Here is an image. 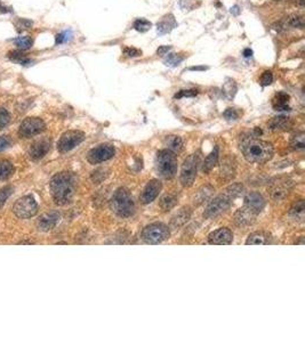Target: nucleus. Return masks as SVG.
<instances>
[{
  "mask_svg": "<svg viewBox=\"0 0 305 342\" xmlns=\"http://www.w3.org/2000/svg\"><path fill=\"white\" fill-rule=\"evenodd\" d=\"M49 188L53 200L57 205L71 203L75 193V178L71 172L63 171L51 178Z\"/></svg>",
  "mask_w": 305,
  "mask_h": 342,
  "instance_id": "1",
  "label": "nucleus"
},
{
  "mask_svg": "<svg viewBox=\"0 0 305 342\" xmlns=\"http://www.w3.org/2000/svg\"><path fill=\"white\" fill-rule=\"evenodd\" d=\"M240 150L248 162L265 163L273 157V147L270 143L264 142L254 136L243 137L240 143Z\"/></svg>",
  "mask_w": 305,
  "mask_h": 342,
  "instance_id": "2",
  "label": "nucleus"
},
{
  "mask_svg": "<svg viewBox=\"0 0 305 342\" xmlns=\"http://www.w3.org/2000/svg\"><path fill=\"white\" fill-rule=\"evenodd\" d=\"M110 208L119 217L128 218L135 211V203L129 192L126 188L120 187L113 194L110 201Z\"/></svg>",
  "mask_w": 305,
  "mask_h": 342,
  "instance_id": "3",
  "label": "nucleus"
},
{
  "mask_svg": "<svg viewBox=\"0 0 305 342\" xmlns=\"http://www.w3.org/2000/svg\"><path fill=\"white\" fill-rule=\"evenodd\" d=\"M156 169L164 179H170L177 172V159L169 150H160L156 155Z\"/></svg>",
  "mask_w": 305,
  "mask_h": 342,
  "instance_id": "4",
  "label": "nucleus"
},
{
  "mask_svg": "<svg viewBox=\"0 0 305 342\" xmlns=\"http://www.w3.org/2000/svg\"><path fill=\"white\" fill-rule=\"evenodd\" d=\"M169 237V228L163 222H153L142 231V239L147 244H159Z\"/></svg>",
  "mask_w": 305,
  "mask_h": 342,
  "instance_id": "5",
  "label": "nucleus"
},
{
  "mask_svg": "<svg viewBox=\"0 0 305 342\" xmlns=\"http://www.w3.org/2000/svg\"><path fill=\"white\" fill-rule=\"evenodd\" d=\"M38 211V204L36 200L30 195L23 196L17 200L13 205V212L17 218L27 219L36 215Z\"/></svg>",
  "mask_w": 305,
  "mask_h": 342,
  "instance_id": "6",
  "label": "nucleus"
},
{
  "mask_svg": "<svg viewBox=\"0 0 305 342\" xmlns=\"http://www.w3.org/2000/svg\"><path fill=\"white\" fill-rule=\"evenodd\" d=\"M85 139V133L80 130H69L61 136L57 143V150L61 153H67L73 150L79 144H81Z\"/></svg>",
  "mask_w": 305,
  "mask_h": 342,
  "instance_id": "7",
  "label": "nucleus"
},
{
  "mask_svg": "<svg viewBox=\"0 0 305 342\" xmlns=\"http://www.w3.org/2000/svg\"><path fill=\"white\" fill-rule=\"evenodd\" d=\"M46 129V125H45L44 120L40 118H26L23 120V122L21 123L20 129H19V135L22 138H31L39 135Z\"/></svg>",
  "mask_w": 305,
  "mask_h": 342,
  "instance_id": "8",
  "label": "nucleus"
},
{
  "mask_svg": "<svg viewBox=\"0 0 305 342\" xmlns=\"http://www.w3.org/2000/svg\"><path fill=\"white\" fill-rule=\"evenodd\" d=\"M197 166H198V155L192 154L184 160L183 166L181 170V183L184 187H190L193 185L195 174H197Z\"/></svg>",
  "mask_w": 305,
  "mask_h": 342,
  "instance_id": "9",
  "label": "nucleus"
},
{
  "mask_svg": "<svg viewBox=\"0 0 305 342\" xmlns=\"http://www.w3.org/2000/svg\"><path fill=\"white\" fill-rule=\"evenodd\" d=\"M231 205V200L226 196V195H218L217 197H215L214 200L209 202L207 208L205 209L204 217L206 219H211L218 217L219 214H222L223 212H225Z\"/></svg>",
  "mask_w": 305,
  "mask_h": 342,
  "instance_id": "10",
  "label": "nucleus"
},
{
  "mask_svg": "<svg viewBox=\"0 0 305 342\" xmlns=\"http://www.w3.org/2000/svg\"><path fill=\"white\" fill-rule=\"evenodd\" d=\"M115 147L110 144H102L92 149L87 153V161L92 164H98L111 159L115 155Z\"/></svg>",
  "mask_w": 305,
  "mask_h": 342,
  "instance_id": "11",
  "label": "nucleus"
},
{
  "mask_svg": "<svg viewBox=\"0 0 305 342\" xmlns=\"http://www.w3.org/2000/svg\"><path fill=\"white\" fill-rule=\"evenodd\" d=\"M257 215L258 214H256L255 211L245 205L235 211V214H233V221L238 227H247V226L253 225L255 222Z\"/></svg>",
  "mask_w": 305,
  "mask_h": 342,
  "instance_id": "12",
  "label": "nucleus"
},
{
  "mask_svg": "<svg viewBox=\"0 0 305 342\" xmlns=\"http://www.w3.org/2000/svg\"><path fill=\"white\" fill-rule=\"evenodd\" d=\"M61 215L56 211L47 212V214H41L40 217L37 219L36 226L40 232H49L58 224Z\"/></svg>",
  "mask_w": 305,
  "mask_h": 342,
  "instance_id": "13",
  "label": "nucleus"
},
{
  "mask_svg": "<svg viewBox=\"0 0 305 342\" xmlns=\"http://www.w3.org/2000/svg\"><path fill=\"white\" fill-rule=\"evenodd\" d=\"M161 188H163V185H161L159 180H150L149 183L146 184V186L144 187L142 194H141V202H142L143 204H149L151 202H153L157 198L158 195H159Z\"/></svg>",
  "mask_w": 305,
  "mask_h": 342,
  "instance_id": "14",
  "label": "nucleus"
},
{
  "mask_svg": "<svg viewBox=\"0 0 305 342\" xmlns=\"http://www.w3.org/2000/svg\"><path fill=\"white\" fill-rule=\"evenodd\" d=\"M290 181L286 179H278L277 181L271 184L270 186V195L274 201H281L289 194L290 191Z\"/></svg>",
  "mask_w": 305,
  "mask_h": 342,
  "instance_id": "15",
  "label": "nucleus"
},
{
  "mask_svg": "<svg viewBox=\"0 0 305 342\" xmlns=\"http://www.w3.org/2000/svg\"><path fill=\"white\" fill-rule=\"evenodd\" d=\"M233 241V234L229 228H218L208 235V242L215 245H229Z\"/></svg>",
  "mask_w": 305,
  "mask_h": 342,
  "instance_id": "16",
  "label": "nucleus"
},
{
  "mask_svg": "<svg viewBox=\"0 0 305 342\" xmlns=\"http://www.w3.org/2000/svg\"><path fill=\"white\" fill-rule=\"evenodd\" d=\"M50 140L49 139H40L38 142L33 143L29 150V155L32 160H40L49 152L50 150Z\"/></svg>",
  "mask_w": 305,
  "mask_h": 342,
  "instance_id": "17",
  "label": "nucleus"
},
{
  "mask_svg": "<svg viewBox=\"0 0 305 342\" xmlns=\"http://www.w3.org/2000/svg\"><path fill=\"white\" fill-rule=\"evenodd\" d=\"M245 205L255 211L256 214H259L265 207V200L257 192H250L245 196Z\"/></svg>",
  "mask_w": 305,
  "mask_h": 342,
  "instance_id": "18",
  "label": "nucleus"
},
{
  "mask_svg": "<svg viewBox=\"0 0 305 342\" xmlns=\"http://www.w3.org/2000/svg\"><path fill=\"white\" fill-rule=\"evenodd\" d=\"M177 26V22L175 20V16L173 14H167V15L163 16L160 21H158L157 23V32L160 36L163 34L169 33L170 31H173L175 27Z\"/></svg>",
  "mask_w": 305,
  "mask_h": 342,
  "instance_id": "19",
  "label": "nucleus"
},
{
  "mask_svg": "<svg viewBox=\"0 0 305 342\" xmlns=\"http://www.w3.org/2000/svg\"><path fill=\"white\" fill-rule=\"evenodd\" d=\"M190 218H191L190 208L181 209V210L178 211L173 218H171L170 227L174 228V229L181 227V226H183Z\"/></svg>",
  "mask_w": 305,
  "mask_h": 342,
  "instance_id": "20",
  "label": "nucleus"
},
{
  "mask_svg": "<svg viewBox=\"0 0 305 342\" xmlns=\"http://www.w3.org/2000/svg\"><path fill=\"white\" fill-rule=\"evenodd\" d=\"M289 95L286 92H278L272 99V106L276 111H289L290 107L288 106L289 102Z\"/></svg>",
  "mask_w": 305,
  "mask_h": 342,
  "instance_id": "21",
  "label": "nucleus"
},
{
  "mask_svg": "<svg viewBox=\"0 0 305 342\" xmlns=\"http://www.w3.org/2000/svg\"><path fill=\"white\" fill-rule=\"evenodd\" d=\"M278 25H279V27H277V30L287 29V26L303 29L304 19H303V16H300V15H291V16L286 17V19H284L282 22H280L279 24H278Z\"/></svg>",
  "mask_w": 305,
  "mask_h": 342,
  "instance_id": "22",
  "label": "nucleus"
},
{
  "mask_svg": "<svg viewBox=\"0 0 305 342\" xmlns=\"http://www.w3.org/2000/svg\"><path fill=\"white\" fill-rule=\"evenodd\" d=\"M290 119L287 118V116L280 115V116H276V118H273L271 121L269 122V127L271 130H274V131H278V130H288L291 127Z\"/></svg>",
  "mask_w": 305,
  "mask_h": 342,
  "instance_id": "23",
  "label": "nucleus"
},
{
  "mask_svg": "<svg viewBox=\"0 0 305 342\" xmlns=\"http://www.w3.org/2000/svg\"><path fill=\"white\" fill-rule=\"evenodd\" d=\"M212 192H214V187H211V185H206V186H202L199 188L193 198L194 204L200 205L202 203H205L206 201L211 197Z\"/></svg>",
  "mask_w": 305,
  "mask_h": 342,
  "instance_id": "24",
  "label": "nucleus"
},
{
  "mask_svg": "<svg viewBox=\"0 0 305 342\" xmlns=\"http://www.w3.org/2000/svg\"><path fill=\"white\" fill-rule=\"evenodd\" d=\"M269 243H270L269 235L264 232L252 233L246 241L247 245H259V244L264 245V244H269Z\"/></svg>",
  "mask_w": 305,
  "mask_h": 342,
  "instance_id": "25",
  "label": "nucleus"
},
{
  "mask_svg": "<svg viewBox=\"0 0 305 342\" xmlns=\"http://www.w3.org/2000/svg\"><path fill=\"white\" fill-rule=\"evenodd\" d=\"M164 144L168 147V150H171L174 153H180L183 150V140L180 136L169 135L164 139Z\"/></svg>",
  "mask_w": 305,
  "mask_h": 342,
  "instance_id": "26",
  "label": "nucleus"
},
{
  "mask_svg": "<svg viewBox=\"0 0 305 342\" xmlns=\"http://www.w3.org/2000/svg\"><path fill=\"white\" fill-rule=\"evenodd\" d=\"M221 173L225 179H231L235 176V163L233 162L231 157H226L222 162Z\"/></svg>",
  "mask_w": 305,
  "mask_h": 342,
  "instance_id": "27",
  "label": "nucleus"
},
{
  "mask_svg": "<svg viewBox=\"0 0 305 342\" xmlns=\"http://www.w3.org/2000/svg\"><path fill=\"white\" fill-rule=\"evenodd\" d=\"M217 160H218V149L217 147H215V149L212 150V152L209 154V155L206 157V160L204 161V164H202V171H204L205 173L211 171L216 166V163H217Z\"/></svg>",
  "mask_w": 305,
  "mask_h": 342,
  "instance_id": "28",
  "label": "nucleus"
},
{
  "mask_svg": "<svg viewBox=\"0 0 305 342\" xmlns=\"http://www.w3.org/2000/svg\"><path fill=\"white\" fill-rule=\"evenodd\" d=\"M164 56H166L164 58V65H167V66H170V67L178 66V65H180L185 58L183 54H174V53H168L167 55H164Z\"/></svg>",
  "mask_w": 305,
  "mask_h": 342,
  "instance_id": "29",
  "label": "nucleus"
},
{
  "mask_svg": "<svg viewBox=\"0 0 305 342\" xmlns=\"http://www.w3.org/2000/svg\"><path fill=\"white\" fill-rule=\"evenodd\" d=\"M236 84L235 80H232V79H226V81L224 82V85H223L222 91L223 95L225 96L228 99H232L235 97L236 94Z\"/></svg>",
  "mask_w": 305,
  "mask_h": 342,
  "instance_id": "30",
  "label": "nucleus"
},
{
  "mask_svg": "<svg viewBox=\"0 0 305 342\" xmlns=\"http://www.w3.org/2000/svg\"><path fill=\"white\" fill-rule=\"evenodd\" d=\"M7 57H8L9 60H12L13 62H16V63H19L21 65H24V66H26V65H30L32 63V60H30L29 57L24 56V54L20 53V51L17 50L9 51V53L7 54Z\"/></svg>",
  "mask_w": 305,
  "mask_h": 342,
  "instance_id": "31",
  "label": "nucleus"
},
{
  "mask_svg": "<svg viewBox=\"0 0 305 342\" xmlns=\"http://www.w3.org/2000/svg\"><path fill=\"white\" fill-rule=\"evenodd\" d=\"M14 167L10 161L0 160V181L5 180L13 173Z\"/></svg>",
  "mask_w": 305,
  "mask_h": 342,
  "instance_id": "32",
  "label": "nucleus"
},
{
  "mask_svg": "<svg viewBox=\"0 0 305 342\" xmlns=\"http://www.w3.org/2000/svg\"><path fill=\"white\" fill-rule=\"evenodd\" d=\"M289 214L294 219H298L300 221H303L304 218V201L300 200L297 203H295L293 207H291Z\"/></svg>",
  "mask_w": 305,
  "mask_h": 342,
  "instance_id": "33",
  "label": "nucleus"
},
{
  "mask_svg": "<svg viewBox=\"0 0 305 342\" xmlns=\"http://www.w3.org/2000/svg\"><path fill=\"white\" fill-rule=\"evenodd\" d=\"M290 146L296 150H303L305 147V133L303 131H301L291 137Z\"/></svg>",
  "mask_w": 305,
  "mask_h": 342,
  "instance_id": "34",
  "label": "nucleus"
},
{
  "mask_svg": "<svg viewBox=\"0 0 305 342\" xmlns=\"http://www.w3.org/2000/svg\"><path fill=\"white\" fill-rule=\"evenodd\" d=\"M14 43L15 46L19 48L20 50H26L29 48L32 47L33 40L32 38L29 36H23V37H17L15 40H14Z\"/></svg>",
  "mask_w": 305,
  "mask_h": 342,
  "instance_id": "35",
  "label": "nucleus"
},
{
  "mask_svg": "<svg viewBox=\"0 0 305 342\" xmlns=\"http://www.w3.org/2000/svg\"><path fill=\"white\" fill-rule=\"evenodd\" d=\"M175 204H176V197L171 194L164 195L160 200V207L164 211L170 210L171 208L175 207Z\"/></svg>",
  "mask_w": 305,
  "mask_h": 342,
  "instance_id": "36",
  "label": "nucleus"
},
{
  "mask_svg": "<svg viewBox=\"0 0 305 342\" xmlns=\"http://www.w3.org/2000/svg\"><path fill=\"white\" fill-rule=\"evenodd\" d=\"M242 191H243L242 185L233 184V185H231V186H229L228 188H226L225 195L230 198V200H233V198L240 196V195H241V193H242Z\"/></svg>",
  "mask_w": 305,
  "mask_h": 342,
  "instance_id": "37",
  "label": "nucleus"
},
{
  "mask_svg": "<svg viewBox=\"0 0 305 342\" xmlns=\"http://www.w3.org/2000/svg\"><path fill=\"white\" fill-rule=\"evenodd\" d=\"M133 26L136 31L143 33V32H146V31H149L151 27H152V23L145 19H137L135 22H134Z\"/></svg>",
  "mask_w": 305,
  "mask_h": 342,
  "instance_id": "38",
  "label": "nucleus"
},
{
  "mask_svg": "<svg viewBox=\"0 0 305 342\" xmlns=\"http://www.w3.org/2000/svg\"><path fill=\"white\" fill-rule=\"evenodd\" d=\"M272 81H273L272 72L269 71V70L264 71L263 73H262V75H260L259 84L262 85L263 87H266V86H270L271 84H272Z\"/></svg>",
  "mask_w": 305,
  "mask_h": 342,
  "instance_id": "39",
  "label": "nucleus"
},
{
  "mask_svg": "<svg viewBox=\"0 0 305 342\" xmlns=\"http://www.w3.org/2000/svg\"><path fill=\"white\" fill-rule=\"evenodd\" d=\"M13 193V188L9 186H6L1 188V191H0V209L3 207V204L6 203L7 198H8L10 195Z\"/></svg>",
  "mask_w": 305,
  "mask_h": 342,
  "instance_id": "40",
  "label": "nucleus"
},
{
  "mask_svg": "<svg viewBox=\"0 0 305 342\" xmlns=\"http://www.w3.org/2000/svg\"><path fill=\"white\" fill-rule=\"evenodd\" d=\"M10 121L9 112L5 108H0V130L8 125Z\"/></svg>",
  "mask_w": 305,
  "mask_h": 342,
  "instance_id": "41",
  "label": "nucleus"
},
{
  "mask_svg": "<svg viewBox=\"0 0 305 342\" xmlns=\"http://www.w3.org/2000/svg\"><path fill=\"white\" fill-rule=\"evenodd\" d=\"M123 54L128 57H139L142 55V50L137 49L135 47H125L123 48Z\"/></svg>",
  "mask_w": 305,
  "mask_h": 342,
  "instance_id": "42",
  "label": "nucleus"
},
{
  "mask_svg": "<svg viewBox=\"0 0 305 342\" xmlns=\"http://www.w3.org/2000/svg\"><path fill=\"white\" fill-rule=\"evenodd\" d=\"M198 95V90L195 89H188V90H180L175 95V98H183V97H194Z\"/></svg>",
  "mask_w": 305,
  "mask_h": 342,
  "instance_id": "43",
  "label": "nucleus"
},
{
  "mask_svg": "<svg viewBox=\"0 0 305 342\" xmlns=\"http://www.w3.org/2000/svg\"><path fill=\"white\" fill-rule=\"evenodd\" d=\"M223 116H224L226 120H236L239 118V112L236 111L235 108L229 107L225 109L224 113H223Z\"/></svg>",
  "mask_w": 305,
  "mask_h": 342,
  "instance_id": "44",
  "label": "nucleus"
},
{
  "mask_svg": "<svg viewBox=\"0 0 305 342\" xmlns=\"http://www.w3.org/2000/svg\"><path fill=\"white\" fill-rule=\"evenodd\" d=\"M32 24H33L32 21L20 19L19 21H17V23H16V27H17V30H19V31H22V30L30 29V27L32 26Z\"/></svg>",
  "mask_w": 305,
  "mask_h": 342,
  "instance_id": "45",
  "label": "nucleus"
},
{
  "mask_svg": "<svg viewBox=\"0 0 305 342\" xmlns=\"http://www.w3.org/2000/svg\"><path fill=\"white\" fill-rule=\"evenodd\" d=\"M12 144V140H10L9 137L7 136H1L0 137V152L5 150L6 149H8Z\"/></svg>",
  "mask_w": 305,
  "mask_h": 342,
  "instance_id": "46",
  "label": "nucleus"
},
{
  "mask_svg": "<svg viewBox=\"0 0 305 342\" xmlns=\"http://www.w3.org/2000/svg\"><path fill=\"white\" fill-rule=\"evenodd\" d=\"M68 33L67 32H62V33H58L56 34V37H55V43H56V44H60V43H65V41L68 40Z\"/></svg>",
  "mask_w": 305,
  "mask_h": 342,
  "instance_id": "47",
  "label": "nucleus"
},
{
  "mask_svg": "<svg viewBox=\"0 0 305 342\" xmlns=\"http://www.w3.org/2000/svg\"><path fill=\"white\" fill-rule=\"evenodd\" d=\"M170 49H171V46H160L157 49V55L158 56H164V55L169 53Z\"/></svg>",
  "mask_w": 305,
  "mask_h": 342,
  "instance_id": "48",
  "label": "nucleus"
},
{
  "mask_svg": "<svg viewBox=\"0 0 305 342\" xmlns=\"http://www.w3.org/2000/svg\"><path fill=\"white\" fill-rule=\"evenodd\" d=\"M190 71H206V70H208V67L207 66H192L188 68Z\"/></svg>",
  "mask_w": 305,
  "mask_h": 342,
  "instance_id": "49",
  "label": "nucleus"
},
{
  "mask_svg": "<svg viewBox=\"0 0 305 342\" xmlns=\"http://www.w3.org/2000/svg\"><path fill=\"white\" fill-rule=\"evenodd\" d=\"M253 55V50L250 48H247V49L243 50V56L245 57H250Z\"/></svg>",
  "mask_w": 305,
  "mask_h": 342,
  "instance_id": "50",
  "label": "nucleus"
}]
</instances>
